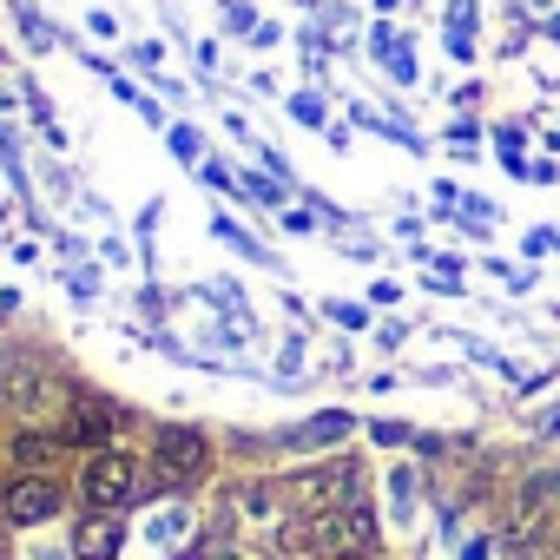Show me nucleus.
<instances>
[{"label":"nucleus","mask_w":560,"mask_h":560,"mask_svg":"<svg viewBox=\"0 0 560 560\" xmlns=\"http://www.w3.org/2000/svg\"><path fill=\"white\" fill-rule=\"evenodd\" d=\"M350 501H357V475H350V462H337V468H311V475L291 481V508H304V514H330V508H350Z\"/></svg>","instance_id":"nucleus-1"},{"label":"nucleus","mask_w":560,"mask_h":560,"mask_svg":"<svg viewBox=\"0 0 560 560\" xmlns=\"http://www.w3.org/2000/svg\"><path fill=\"white\" fill-rule=\"evenodd\" d=\"M317 534H324V547H330V553H363V560H370V547H376V521H370V508H363V501L330 508V514L317 521Z\"/></svg>","instance_id":"nucleus-2"},{"label":"nucleus","mask_w":560,"mask_h":560,"mask_svg":"<svg viewBox=\"0 0 560 560\" xmlns=\"http://www.w3.org/2000/svg\"><path fill=\"white\" fill-rule=\"evenodd\" d=\"M80 494H86L93 508H119V501H132V494H139V475H132V462H126V455H93V468H86Z\"/></svg>","instance_id":"nucleus-3"},{"label":"nucleus","mask_w":560,"mask_h":560,"mask_svg":"<svg viewBox=\"0 0 560 560\" xmlns=\"http://www.w3.org/2000/svg\"><path fill=\"white\" fill-rule=\"evenodd\" d=\"M159 475H165V481H191V475H205V442L185 435V429L159 435Z\"/></svg>","instance_id":"nucleus-4"},{"label":"nucleus","mask_w":560,"mask_h":560,"mask_svg":"<svg viewBox=\"0 0 560 560\" xmlns=\"http://www.w3.org/2000/svg\"><path fill=\"white\" fill-rule=\"evenodd\" d=\"M60 508V488L47 481V475H21L14 488H8V521H47Z\"/></svg>","instance_id":"nucleus-5"},{"label":"nucleus","mask_w":560,"mask_h":560,"mask_svg":"<svg viewBox=\"0 0 560 560\" xmlns=\"http://www.w3.org/2000/svg\"><path fill=\"white\" fill-rule=\"evenodd\" d=\"M73 553H80V560H113V553H119V521H106V514L80 521V527H73Z\"/></svg>","instance_id":"nucleus-6"},{"label":"nucleus","mask_w":560,"mask_h":560,"mask_svg":"<svg viewBox=\"0 0 560 560\" xmlns=\"http://www.w3.org/2000/svg\"><path fill=\"white\" fill-rule=\"evenodd\" d=\"M113 435V416L100 409V402H73V416H67V442H80V448H100Z\"/></svg>","instance_id":"nucleus-7"},{"label":"nucleus","mask_w":560,"mask_h":560,"mask_svg":"<svg viewBox=\"0 0 560 560\" xmlns=\"http://www.w3.org/2000/svg\"><path fill=\"white\" fill-rule=\"evenodd\" d=\"M54 455H60V442H54V435H40V429H27V435L14 442V462H21V468H34V475H40V468H54Z\"/></svg>","instance_id":"nucleus-8"},{"label":"nucleus","mask_w":560,"mask_h":560,"mask_svg":"<svg viewBox=\"0 0 560 560\" xmlns=\"http://www.w3.org/2000/svg\"><path fill=\"white\" fill-rule=\"evenodd\" d=\"M547 501H553V475H534V481L521 488V508H514V527H534Z\"/></svg>","instance_id":"nucleus-9"},{"label":"nucleus","mask_w":560,"mask_h":560,"mask_svg":"<svg viewBox=\"0 0 560 560\" xmlns=\"http://www.w3.org/2000/svg\"><path fill=\"white\" fill-rule=\"evenodd\" d=\"M324 560H363V553H324Z\"/></svg>","instance_id":"nucleus-10"}]
</instances>
